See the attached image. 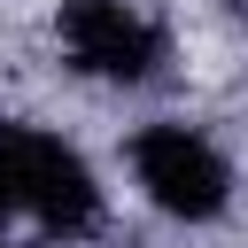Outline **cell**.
Returning a JSON list of instances; mask_svg holds the SVG:
<instances>
[{
  "label": "cell",
  "instance_id": "3957f363",
  "mask_svg": "<svg viewBox=\"0 0 248 248\" xmlns=\"http://www.w3.org/2000/svg\"><path fill=\"white\" fill-rule=\"evenodd\" d=\"M62 46L85 78H116V85H140L163 62V31L124 0H70L62 8Z\"/></svg>",
  "mask_w": 248,
  "mask_h": 248
},
{
  "label": "cell",
  "instance_id": "6da1fadb",
  "mask_svg": "<svg viewBox=\"0 0 248 248\" xmlns=\"http://www.w3.org/2000/svg\"><path fill=\"white\" fill-rule=\"evenodd\" d=\"M0 217H31L39 232H93L101 186L78 147L31 124H0Z\"/></svg>",
  "mask_w": 248,
  "mask_h": 248
},
{
  "label": "cell",
  "instance_id": "7a4b0ae2",
  "mask_svg": "<svg viewBox=\"0 0 248 248\" xmlns=\"http://www.w3.org/2000/svg\"><path fill=\"white\" fill-rule=\"evenodd\" d=\"M132 170H140L147 202L170 209V217H217L225 194H232L225 155H217L202 132H186V124H147V132L132 140Z\"/></svg>",
  "mask_w": 248,
  "mask_h": 248
}]
</instances>
